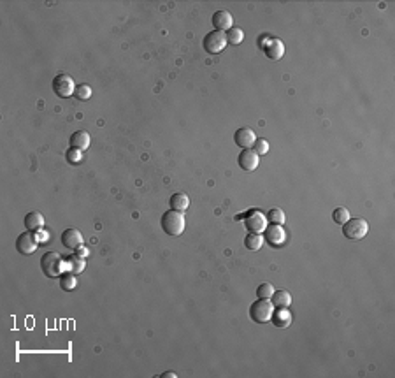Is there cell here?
I'll return each mask as SVG.
<instances>
[{
	"label": "cell",
	"instance_id": "6da1fadb",
	"mask_svg": "<svg viewBox=\"0 0 395 378\" xmlns=\"http://www.w3.org/2000/svg\"><path fill=\"white\" fill-rule=\"evenodd\" d=\"M40 269L48 278H60L65 269V261L60 253L48 252L40 257Z\"/></svg>",
	"mask_w": 395,
	"mask_h": 378
},
{
	"label": "cell",
	"instance_id": "7a4b0ae2",
	"mask_svg": "<svg viewBox=\"0 0 395 378\" xmlns=\"http://www.w3.org/2000/svg\"><path fill=\"white\" fill-rule=\"evenodd\" d=\"M184 227H186V220H184V215L181 211L169 209V211L163 213L162 229L165 234H169V236H179L181 232H184Z\"/></svg>",
	"mask_w": 395,
	"mask_h": 378
},
{
	"label": "cell",
	"instance_id": "3957f363",
	"mask_svg": "<svg viewBox=\"0 0 395 378\" xmlns=\"http://www.w3.org/2000/svg\"><path fill=\"white\" fill-rule=\"evenodd\" d=\"M273 311H274V305L271 303V299H258V301H255L252 308H250V317L258 324H265L273 317Z\"/></svg>",
	"mask_w": 395,
	"mask_h": 378
},
{
	"label": "cell",
	"instance_id": "277c9868",
	"mask_svg": "<svg viewBox=\"0 0 395 378\" xmlns=\"http://www.w3.org/2000/svg\"><path fill=\"white\" fill-rule=\"evenodd\" d=\"M202 46L209 55H218V53H221L225 48H227V34L218 32V30L209 32V34L204 37Z\"/></svg>",
	"mask_w": 395,
	"mask_h": 378
},
{
	"label": "cell",
	"instance_id": "5b68a950",
	"mask_svg": "<svg viewBox=\"0 0 395 378\" xmlns=\"http://www.w3.org/2000/svg\"><path fill=\"white\" fill-rule=\"evenodd\" d=\"M369 232V224L364 218H349L343 225V234L348 240H362Z\"/></svg>",
	"mask_w": 395,
	"mask_h": 378
},
{
	"label": "cell",
	"instance_id": "8992f818",
	"mask_svg": "<svg viewBox=\"0 0 395 378\" xmlns=\"http://www.w3.org/2000/svg\"><path fill=\"white\" fill-rule=\"evenodd\" d=\"M267 224H269L267 216L263 215L260 209H250L244 215V225L248 229V232L262 234L267 229Z\"/></svg>",
	"mask_w": 395,
	"mask_h": 378
},
{
	"label": "cell",
	"instance_id": "52a82bcc",
	"mask_svg": "<svg viewBox=\"0 0 395 378\" xmlns=\"http://www.w3.org/2000/svg\"><path fill=\"white\" fill-rule=\"evenodd\" d=\"M53 92L61 98H67V97L74 95V92H76L74 79L69 76V74H58V76L53 79Z\"/></svg>",
	"mask_w": 395,
	"mask_h": 378
},
{
	"label": "cell",
	"instance_id": "ba28073f",
	"mask_svg": "<svg viewBox=\"0 0 395 378\" xmlns=\"http://www.w3.org/2000/svg\"><path fill=\"white\" fill-rule=\"evenodd\" d=\"M37 245H39V241H37L35 234L30 231L19 234V236L16 237V250H18L22 255H30V253H34L37 250Z\"/></svg>",
	"mask_w": 395,
	"mask_h": 378
},
{
	"label": "cell",
	"instance_id": "9c48e42d",
	"mask_svg": "<svg viewBox=\"0 0 395 378\" xmlns=\"http://www.w3.org/2000/svg\"><path fill=\"white\" fill-rule=\"evenodd\" d=\"M263 234H265V241L269 243L271 246H274V248H279V246H283L286 243V231L281 227V225H267V229L263 231Z\"/></svg>",
	"mask_w": 395,
	"mask_h": 378
},
{
	"label": "cell",
	"instance_id": "30bf717a",
	"mask_svg": "<svg viewBox=\"0 0 395 378\" xmlns=\"http://www.w3.org/2000/svg\"><path fill=\"white\" fill-rule=\"evenodd\" d=\"M211 22H213V27H215L218 32H223V34H227L230 28L234 27V18L228 11H216L215 14H213Z\"/></svg>",
	"mask_w": 395,
	"mask_h": 378
},
{
	"label": "cell",
	"instance_id": "8fae6325",
	"mask_svg": "<svg viewBox=\"0 0 395 378\" xmlns=\"http://www.w3.org/2000/svg\"><path fill=\"white\" fill-rule=\"evenodd\" d=\"M237 162H239V166H241V169H244V171H255L258 167V155L255 153V150L253 148H246V150H242L241 151V155H239V158H237Z\"/></svg>",
	"mask_w": 395,
	"mask_h": 378
},
{
	"label": "cell",
	"instance_id": "7c38bea8",
	"mask_svg": "<svg viewBox=\"0 0 395 378\" xmlns=\"http://www.w3.org/2000/svg\"><path fill=\"white\" fill-rule=\"evenodd\" d=\"M61 245L65 248H71V250H76L77 246L83 245V234H81L77 229H65L61 232Z\"/></svg>",
	"mask_w": 395,
	"mask_h": 378
},
{
	"label": "cell",
	"instance_id": "4fadbf2b",
	"mask_svg": "<svg viewBox=\"0 0 395 378\" xmlns=\"http://www.w3.org/2000/svg\"><path fill=\"white\" fill-rule=\"evenodd\" d=\"M234 141H236V145L239 148H253L255 141H257V137H255V132L252 129H248V127H244V129H239L236 134H234Z\"/></svg>",
	"mask_w": 395,
	"mask_h": 378
},
{
	"label": "cell",
	"instance_id": "5bb4252c",
	"mask_svg": "<svg viewBox=\"0 0 395 378\" xmlns=\"http://www.w3.org/2000/svg\"><path fill=\"white\" fill-rule=\"evenodd\" d=\"M263 53H265L267 58L279 60L283 55H285V44H283L279 39H269L265 46H263Z\"/></svg>",
	"mask_w": 395,
	"mask_h": 378
},
{
	"label": "cell",
	"instance_id": "9a60e30c",
	"mask_svg": "<svg viewBox=\"0 0 395 378\" xmlns=\"http://www.w3.org/2000/svg\"><path fill=\"white\" fill-rule=\"evenodd\" d=\"M271 322H273L276 327H279V329H286L292 324V313L288 311V308H278V310L273 311Z\"/></svg>",
	"mask_w": 395,
	"mask_h": 378
},
{
	"label": "cell",
	"instance_id": "2e32d148",
	"mask_svg": "<svg viewBox=\"0 0 395 378\" xmlns=\"http://www.w3.org/2000/svg\"><path fill=\"white\" fill-rule=\"evenodd\" d=\"M90 143H92V139H90V134L86 130H77L71 135V148H76L79 151L88 150Z\"/></svg>",
	"mask_w": 395,
	"mask_h": 378
},
{
	"label": "cell",
	"instance_id": "e0dca14e",
	"mask_svg": "<svg viewBox=\"0 0 395 378\" xmlns=\"http://www.w3.org/2000/svg\"><path fill=\"white\" fill-rule=\"evenodd\" d=\"M43 225H44V216L40 215V213L32 211L25 216V227H27V231L35 232L39 231V229H43Z\"/></svg>",
	"mask_w": 395,
	"mask_h": 378
},
{
	"label": "cell",
	"instance_id": "ac0fdd59",
	"mask_svg": "<svg viewBox=\"0 0 395 378\" xmlns=\"http://www.w3.org/2000/svg\"><path fill=\"white\" fill-rule=\"evenodd\" d=\"M271 303L276 306V308H288L292 305V295L288 290H274L273 297H271Z\"/></svg>",
	"mask_w": 395,
	"mask_h": 378
},
{
	"label": "cell",
	"instance_id": "d6986e66",
	"mask_svg": "<svg viewBox=\"0 0 395 378\" xmlns=\"http://www.w3.org/2000/svg\"><path fill=\"white\" fill-rule=\"evenodd\" d=\"M169 204H171V209H176V211H186L188 206H190V199H188L186 194H174L171 195V201H169Z\"/></svg>",
	"mask_w": 395,
	"mask_h": 378
},
{
	"label": "cell",
	"instance_id": "ffe728a7",
	"mask_svg": "<svg viewBox=\"0 0 395 378\" xmlns=\"http://www.w3.org/2000/svg\"><path fill=\"white\" fill-rule=\"evenodd\" d=\"M58 280H60V287L65 290V292H71V290L76 289V285H77V278H76V274L71 273V271H64V273H61V276L58 278Z\"/></svg>",
	"mask_w": 395,
	"mask_h": 378
},
{
	"label": "cell",
	"instance_id": "44dd1931",
	"mask_svg": "<svg viewBox=\"0 0 395 378\" xmlns=\"http://www.w3.org/2000/svg\"><path fill=\"white\" fill-rule=\"evenodd\" d=\"M85 258H81L79 255H71V257H67V261H65V268H67L71 273H74V274H79L81 271L85 269Z\"/></svg>",
	"mask_w": 395,
	"mask_h": 378
},
{
	"label": "cell",
	"instance_id": "7402d4cb",
	"mask_svg": "<svg viewBox=\"0 0 395 378\" xmlns=\"http://www.w3.org/2000/svg\"><path fill=\"white\" fill-rule=\"evenodd\" d=\"M262 245H263V236H262V234L250 232L248 236H246V240H244V246L248 250H252V252H257V250H260Z\"/></svg>",
	"mask_w": 395,
	"mask_h": 378
},
{
	"label": "cell",
	"instance_id": "603a6c76",
	"mask_svg": "<svg viewBox=\"0 0 395 378\" xmlns=\"http://www.w3.org/2000/svg\"><path fill=\"white\" fill-rule=\"evenodd\" d=\"M267 222H271V224H276V225H283L285 224V213H283V209L279 208H273L269 209V213H267Z\"/></svg>",
	"mask_w": 395,
	"mask_h": 378
},
{
	"label": "cell",
	"instance_id": "cb8c5ba5",
	"mask_svg": "<svg viewBox=\"0 0 395 378\" xmlns=\"http://www.w3.org/2000/svg\"><path fill=\"white\" fill-rule=\"evenodd\" d=\"M242 39H244V32H242L241 28L232 27L227 32V43L228 44H234V46H237V44L242 43Z\"/></svg>",
	"mask_w": 395,
	"mask_h": 378
},
{
	"label": "cell",
	"instance_id": "d4e9b609",
	"mask_svg": "<svg viewBox=\"0 0 395 378\" xmlns=\"http://www.w3.org/2000/svg\"><path fill=\"white\" fill-rule=\"evenodd\" d=\"M349 218H351V216H349V211L346 208H336L334 213H332V220L339 225H344Z\"/></svg>",
	"mask_w": 395,
	"mask_h": 378
},
{
	"label": "cell",
	"instance_id": "484cf974",
	"mask_svg": "<svg viewBox=\"0 0 395 378\" xmlns=\"http://www.w3.org/2000/svg\"><path fill=\"white\" fill-rule=\"evenodd\" d=\"M74 97H76L77 101H81V102L88 101V98L92 97V88H90L88 85H79V86H76V92H74Z\"/></svg>",
	"mask_w": 395,
	"mask_h": 378
},
{
	"label": "cell",
	"instance_id": "4316f807",
	"mask_svg": "<svg viewBox=\"0 0 395 378\" xmlns=\"http://www.w3.org/2000/svg\"><path fill=\"white\" fill-rule=\"evenodd\" d=\"M274 294V287L271 283H262L260 287L257 289V295L258 299H271Z\"/></svg>",
	"mask_w": 395,
	"mask_h": 378
},
{
	"label": "cell",
	"instance_id": "83f0119b",
	"mask_svg": "<svg viewBox=\"0 0 395 378\" xmlns=\"http://www.w3.org/2000/svg\"><path fill=\"white\" fill-rule=\"evenodd\" d=\"M65 158H67L69 164H79L83 155H81V151L76 150V148H69L67 153H65Z\"/></svg>",
	"mask_w": 395,
	"mask_h": 378
},
{
	"label": "cell",
	"instance_id": "f1b7e54d",
	"mask_svg": "<svg viewBox=\"0 0 395 378\" xmlns=\"http://www.w3.org/2000/svg\"><path fill=\"white\" fill-rule=\"evenodd\" d=\"M253 150H255V153L260 157V155H265L267 151H269V143L265 141V139H257L255 141V145H253Z\"/></svg>",
	"mask_w": 395,
	"mask_h": 378
},
{
	"label": "cell",
	"instance_id": "f546056e",
	"mask_svg": "<svg viewBox=\"0 0 395 378\" xmlns=\"http://www.w3.org/2000/svg\"><path fill=\"white\" fill-rule=\"evenodd\" d=\"M74 252H76V255H79L81 258H86V257H88V248H86V246H83V245H81V246H77V248L76 250H74Z\"/></svg>",
	"mask_w": 395,
	"mask_h": 378
},
{
	"label": "cell",
	"instance_id": "4dcf8cb0",
	"mask_svg": "<svg viewBox=\"0 0 395 378\" xmlns=\"http://www.w3.org/2000/svg\"><path fill=\"white\" fill-rule=\"evenodd\" d=\"M37 234H35V237H37V241H44L48 237V234H46V231H43V229H39V231H35Z\"/></svg>",
	"mask_w": 395,
	"mask_h": 378
},
{
	"label": "cell",
	"instance_id": "1f68e13d",
	"mask_svg": "<svg viewBox=\"0 0 395 378\" xmlns=\"http://www.w3.org/2000/svg\"><path fill=\"white\" fill-rule=\"evenodd\" d=\"M176 376H178V375H176L174 371H167V373H163V375H162V378H176Z\"/></svg>",
	"mask_w": 395,
	"mask_h": 378
}]
</instances>
